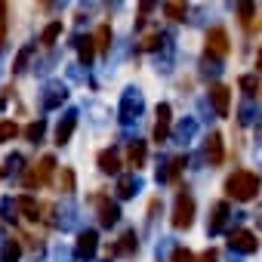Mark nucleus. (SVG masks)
Listing matches in <instances>:
<instances>
[{
	"instance_id": "9d476101",
	"label": "nucleus",
	"mask_w": 262,
	"mask_h": 262,
	"mask_svg": "<svg viewBox=\"0 0 262 262\" xmlns=\"http://www.w3.org/2000/svg\"><path fill=\"white\" fill-rule=\"evenodd\" d=\"M96 204H99V222L111 228V225L120 219V210H117V204H111V201H108V198H102V194L96 198Z\"/></svg>"
},
{
	"instance_id": "2f4dec72",
	"label": "nucleus",
	"mask_w": 262,
	"mask_h": 262,
	"mask_svg": "<svg viewBox=\"0 0 262 262\" xmlns=\"http://www.w3.org/2000/svg\"><path fill=\"white\" fill-rule=\"evenodd\" d=\"M62 188H65V191L74 188V173H71V170H62Z\"/></svg>"
},
{
	"instance_id": "2eb2a0df",
	"label": "nucleus",
	"mask_w": 262,
	"mask_h": 262,
	"mask_svg": "<svg viewBox=\"0 0 262 262\" xmlns=\"http://www.w3.org/2000/svg\"><path fill=\"white\" fill-rule=\"evenodd\" d=\"M133 250H136V231H126V234L111 247L114 256H126V253H133Z\"/></svg>"
},
{
	"instance_id": "6e6552de",
	"label": "nucleus",
	"mask_w": 262,
	"mask_h": 262,
	"mask_svg": "<svg viewBox=\"0 0 262 262\" xmlns=\"http://www.w3.org/2000/svg\"><path fill=\"white\" fill-rule=\"evenodd\" d=\"M228 219H231V210H228L225 201H219V204L213 207V219L207 222V231H210V234H219V231L228 225Z\"/></svg>"
},
{
	"instance_id": "20e7f679",
	"label": "nucleus",
	"mask_w": 262,
	"mask_h": 262,
	"mask_svg": "<svg viewBox=\"0 0 262 262\" xmlns=\"http://www.w3.org/2000/svg\"><path fill=\"white\" fill-rule=\"evenodd\" d=\"M228 247H231L234 253H256V250H259V241H256L253 231H247V228H234V231L228 234Z\"/></svg>"
},
{
	"instance_id": "7ed1b4c3",
	"label": "nucleus",
	"mask_w": 262,
	"mask_h": 262,
	"mask_svg": "<svg viewBox=\"0 0 262 262\" xmlns=\"http://www.w3.org/2000/svg\"><path fill=\"white\" fill-rule=\"evenodd\" d=\"M191 222H194V198L188 194V188H182L179 198H176V207H173V225L176 228H191Z\"/></svg>"
},
{
	"instance_id": "72a5a7b5",
	"label": "nucleus",
	"mask_w": 262,
	"mask_h": 262,
	"mask_svg": "<svg viewBox=\"0 0 262 262\" xmlns=\"http://www.w3.org/2000/svg\"><path fill=\"white\" fill-rule=\"evenodd\" d=\"M256 68H259V71H262V50H259V53H256Z\"/></svg>"
},
{
	"instance_id": "423d86ee",
	"label": "nucleus",
	"mask_w": 262,
	"mask_h": 262,
	"mask_svg": "<svg viewBox=\"0 0 262 262\" xmlns=\"http://www.w3.org/2000/svg\"><path fill=\"white\" fill-rule=\"evenodd\" d=\"M210 99H213L216 114L219 117H228V111H231V90L222 86V83H216V86H210Z\"/></svg>"
},
{
	"instance_id": "5701e85b",
	"label": "nucleus",
	"mask_w": 262,
	"mask_h": 262,
	"mask_svg": "<svg viewBox=\"0 0 262 262\" xmlns=\"http://www.w3.org/2000/svg\"><path fill=\"white\" fill-rule=\"evenodd\" d=\"M77 53H80V62H83V65H90V62H93V53H96V43H93V37L80 40V50H77Z\"/></svg>"
},
{
	"instance_id": "c9c22d12",
	"label": "nucleus",
	"mask_w": 262,
	"mask_h": 262,
	"mask_svg": "<svg viewBox=\"0 0 262 262\" xmlns=\"http://www.w3.org/2000/svg\"><path fill=\"white\" fill-rule=\"evenodd\" d=\"M40 4H47V0H40Z\"/></svg>"
},
{
	"instance_id": "1a4fd4ad",
	"label": "nucleus",
	"mask_w": 262,
	"mask_h": 262,
	"mask_svg": "<svg viewBox=\"0 0 262 262\" xmlns=\"http://www.w3.org/2000/svg\"><path fill=\"white\" fill-rule=\"evenodd\" d=\"M170 105L164 102V105H158V123H155V142L161 145V142H167V136H170Z\"/></svg>"
},
{
	"instance_id": "f257e3e1",
	"label": "nucleus",
	"mask_w": 262,
	"mask_h": 262,
	"mask_svg": "<svg viewBox=\"0 0 262 262\" xmlns=\"http://www.w3.org/2000/svg\"><path fill=\"white\" fill-rule=\"evenodd\" d=\"M259 188H262V179L253 170H234L225 179V194L234 198V201H253L259 194Z\"/></svg>"
},
{
	"instance_id": "aec40b11",
	"label": "nucleus",
	"mask_w": 262,
	"mask_h": 262,
	"mask_svg": "<svg viewBox=\"0 0 262 262\" xmlns=\"http://www.w3.org/2000/svg\"><path fill=\"white\" fill-rule=\"evenodd\" d=\"M59 34H62V22H50V25L40 31V43H43V47H53Z\"/></svg>"
},
{
	"instance_id": "f3484780",
	"label": "nucleus",
	"mask_w": 262,
	"mask_h": 262,
	"mask_svg": "<svg viewBox=\"0 0 262 262\" xmlns=\"http://www.w3.org/2000/svg\"><path fill=\"white\" fill-rule=\"evenodd\" d=\"M19 210H22V216H25V219H31V222H37V219H40V207H37V201H34V198H28V194H25V198H19Z\"/></svg>"
},
{
	"instance_id": "bb28decb",
	"label": "nucleus",
	"mask_w": 262,
	"mask_h": 262,
	"mask_svg": "<svg viewBox=\"0 0 262 262\" xmlns=\"http://www.w3.org/2000/svg\"><path fill=\"white\" fill-rule=\"evenodd\" d=\"M25 136H28L31 142H37V139L43 136V123H40V120H34V123H28V126H25Z\"/></svg>"
},
{
	"instance_id": "e433bc0d",
	"label": "nucleus",
	"mask_w": 262,
	"mask_h": 262,
	"mask_svg": "<svg viewBox=\"0 0 262 262\" xmlns=\"http://www.w3.org/2000/svg\"><path fill=\"white\" fill-rule=\"evenodd\" d=\"M0 176H4V170H0Z\"/></svg>"
},
{
	"instance_id": "4468645a",
	"label": "nucleus",
	"mask_w": 262,
	"mask_h": 262,
	"mask_svg": "<svg viewBox=\"0 0 262 262\" xmlns=\"http://www.w3.org/2000/svg\"><path fill=\"white\" fill-rule=\"evenodd\" d=\"M145 142H133V145H129V151H126V161H129V167H133V170H139L142 164H145Z\"/></svg>"
},
{
	"instance_id": "412c9836",
	"label": "nucleus",
	"mask_w": 262,
	"mask_h": 262,
	"mask_svg": "<svg viewBox=\"0 0 262 262\" xmlns=\"http://www.w3.org/2000/svg\"><path fill=\"white\" fill-rule=\"evenodd\" d=\"M237 86L244 90V96L250 99V96H256L259 93V74H244L241 80H237Z\"/></svg>"
},
{
	"instance_id": "4be33fe9",
	"label": "nucleus",
	"mask_w": 262,
	"mask_h": 262,
	"mask_svg": "<svg viewBox=\"0 0 262 262\" xmlns=\"http://www.w3.org/2000/svg\"><path fill=\"white\" fill-rule=\"evenodd\" d=\"M164 16L167 19H182L185 16V0H167V4H164Z\"/></svg>"
},
{
	"instance_id": "473e14b6",
	"label": "nucleus",
	"mask_w": 262,
	"mask_h": 262,
	"mask_svg": "<svg viewBox=\"0 0 262 262\" xmlns=\"http://www.w3.org/2000/svg\"><path fill=\"white\" fill-rule=\"evenodd\" d=\"M158 43H161V34H148L145 43H142V50H158Z\"/></svg>"
},
{
	"instance_id": "ddd939ff",
	"label": "nucleus",
	"mask_w": 262,
	"mask_h": 262,
	"mask_svg": "<svg viewBox=\"0 0 262 262\" xmlns=\"http://www.w3.org/2000/svg\"><path fill=\"white\" fill-rule=\"evenodd\" d=\"M74 126H77V117H74V114H68V117H65V120L59 123V129H56V145H65V142L71 139Z\"/></svg>"
},
{
	"instance_id": "9b49d317",
	"label": "nucleus",
	"mask_w": 262,
	"mask_h": 262,
	"mask_svg": "<svg viewBox=\"0 0 262 262\" xmlns=\"http://www.w3.org/2000/svg\"><path fill=\"white\" fill-rule=\"evenodd\" d=\"M96 247H99V237H96V231H83V234L77 237V256L90 259V256L96 253Z\"/></svg>"
},
{
	"instance_id": "f8f14e48",
	"label": "nucleus",
	"mask_w": 262,
	"mask_h": 262,
	"mask_svg": "<svg viewBox=\"0 0 262 262\" xmlns=\"http://www.w3.org/2000/svg\"><path fill=\"white\" fill-rule=\"evenodd\" d=\"M99 170H102V173H117V170H120V158H117L114 148L99 151Z\"/></svg>"
},
{
	"instance_id": "f704fd0d",
	"label": "nucleus",
	"mask_w": 262,
	"mask_h": 262,
	"mask_svg": "<svg viewBox=\"0 0 262 262\" xmlns=\"http://www.w3.org/2000/svg\"><path fill=\"white\" fill-rule=\"evenodd\" d=\"M256 222H259V225H262V207H259V213H256Z\"/></svg>"
},
{
	"instance_id": "cd10ccee",
	"label": "nucleus",
	"mask_w": 262,
	"mask_h": 262,
	"mask_svg": "<svg viewBox=\"0 0 262 262\" xmlns=\"http://www.w3.org/2000/svg\"><path fill=\"white\" fill-rule=\"evenodd\" d=\"M4 262H19V244L16 241H10L4 247Z\"/></svg>"
},
{
	"instance_id": "c756f323",
	"label": "nucleus",
	"mask_w": 262,
	"mask_h": 262,
	"mask_svg": "<svg viewBox=\"0 0 262 262\" xmlns=\"http://www.w3.org/2000/svg\"><path fill=\"white\" fill-rule=\"evenodd\" d=\"M253 117H256V111H253V105H250V102H244V105H241V123H250Z\"/></svg>"
},
{
	"instance_id": "6ab92c4d",
	"label": "nucleus",
	"mask_w": 262,
	"mask_h": 262,
	"mask_svg": "<svg viewBox=\"0 0 262 262\" xmlns=\"http://www.w3.org/2000/svg\"><path fill=\"white\" fill-rule=\"evenodd\" d=\"M93 43H96V50H99V53H105V50L111 47V25H99V28H96Z\"/></svg>"
},
{
	"instance_id": "a211bd4d",
	"label": "nucleus",
	"mask_w": 262,
	"mask_h": 262,
	"mask_svg": "<svg viewBox=\"0 0 262 262\" xmlns=\"http://www.w3.org/2000/svg\"><path fill=\"white\" fill-rule=\"evenodd\" d=\"M19 136V123L16 120H0V145H7Z\"/></svg>"
},
{
	"instance_id": "7c9ffc66",
	"label": "nucleus",
	"mask_w": 262,
	"mask_h": 262,
	"mask_svg": "<svg viewBox=\"0 0 262 262\" xmlns=\"http://www.w3.org/2000/svg\"><path fill=\"white\" fill-rule=\"evenodd\" d=\"M28 56H31V47H25V50L19 53V59H16V71H25V62H28Z\"/></svg>"
},
{
	"instance_id": "f03ea898",
	"label": "nucleus",
	"mask_w": 262,
	"mask_h": 262,
	"mask_svg": "<svg viewBox=\"0 0 262 262\" xmlns=\"http://www.w3.org/2000/svg\"><path fill=\"white\" fill-rule=\"evenodd\" d=\"M56 173V158L53 155H43L40 164H34L28 173H25V188H37V185H47Z\"/></svg>"
},
{
	"instance_id": "393cba45",
	"label": "nucleus",
	"mask_w": 262,
	"mask_h": 262,
	"mask_svg": "<svg viewBox=\"0 0 262 262\" xmlns=\"http://www.w3.org/2000/svg\"><path fill=\"white\" fill-rule=\"evenodd\" d=\"M7 43V0H0V50Z\"/></svg>"
},
{
	"instance_id": "b1692460",
	"label": "nucleus",
	"mask_w": 262,
	"mask_h": 262,
	"mask_svg": "<svg viewBox=\"0 0 262 262\" xmlns=\"http://www.w3.org/2000/svg\"><path fill=\"white\" fill-rule=\"evenodd\" d=\"M133 191H136V179L133 176H123L120 185H117V194L120 198H133Z\"/></svg>"
},
{
	"instance_id": "c85d7f7f",
	"label": "nucleus",
	"mask_w": 262,
	"mask_h": 262,
	"mask_svg": "<svg viewBox=\"0 0 262 262\" xmlns=\"http://www.w3.org/2000/svg\"><path fill=\"white\" fill-rule=\"evenodd\" d=\"M173 262H198V256H194L191 250H185V247H179V250L173 253Z\"/></svg>"
},
{
	"instance_id": "a878e982",
	"label": "nucleus",
	"mask_w": 262,
	"mask_h": 262,
	"mask_svg": "<svg viewBox=\"0 0 262 262\" xmlns=\"http://www.w3.org/2000/svg\"><path fill=\"white\" fill-rule=\"evenodd\" d=\"M241 25H253V0H244L241 4Z\"/></svg>"
},
{
	"instance_id": "0eeeda50",
	"label": "nucleus",
	"mask_w": 262,
	"mask_h": 262,
	"mask_svg": "<svg viewBox=\"0 0 262 262\" xmlns=\"http://www.w3.org/2000/svg\"><path fill=\"white\" fill-rule=\"evenodd\" d=\"M204 158H207V164H210V167H219V164H222L225 151H222V136H219V133H210V136H207Z\"/></svg>"
},
{
	"instance_id": "dca6fc26",
	"label": "nucleus",
	"mask_w": 262,
	"mask_h": 262,
	"mask_svg": "<svg viewBox=\"0 0 262 262\" xmlns=\"http://www.w3.org/2000/svg\"><path fill=\"white\" fill-rule=\"evenodd\" d=\"M182 167H185V158H173V161L167 164V170L158 173V179H161V182H176L179 173H182Z\"/></svg>"
},
{
	"instance_id": "39448f33",
	"label": "nucleus",
	"mask_w": 262,
	"mask_h": 262,
	"mask_svg": "<svg viewBox=\"0 0 262 262\" xmlns=\"http://www.w3.org/2000/svg\"><path fill=\"white\" fill-rule=\"evenodd\" d=\"M228 50H231L228 31H225V28H210V31H207V53L222 59V56H228Z\"/></svg>"
}]
</instances>
